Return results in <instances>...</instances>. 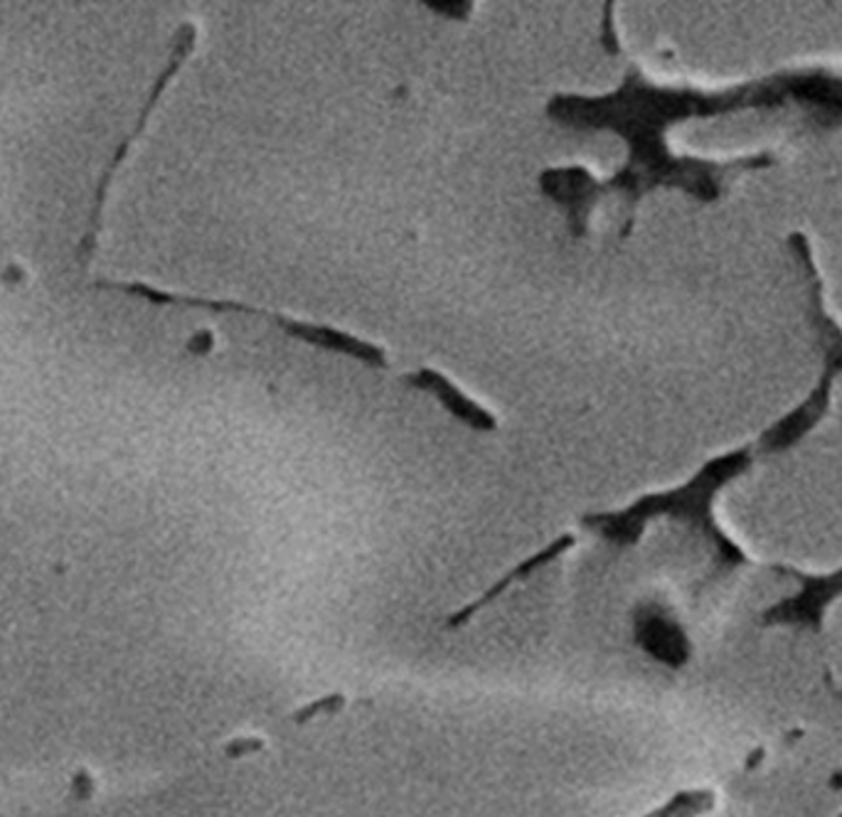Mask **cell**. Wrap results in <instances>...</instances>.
Listing matches in <instances>:
<instances>
[{"mask_svg": "<svg viewBox=\"0 0 842 817\" xmlns=\"http://www.w3.org/2000/svg\"><path fill=\"white\" fill-rule=\"evenodd\" d=\"M191 42H193V31H185L183 35L178 37L175 42V50L173 54H170V60L166 64V70L158 74V80L154 84V89L148 92V97L144 101V107H141V113L134 126H131V131L126 133V138L121 141V144L113 148V154L109 158V163L103 166L101 170V178L97 180V187H94V197H91V207H89V220H87V232H84V240H82V246H80V256H82V264L89 266L91 256H94V249H97V236H99V224H101V215H103V205H107V197H109V187L113 183V175H117V170L121 168V163H124L131 146L136 144V138L144 133L146 123L150 119V113H154L156 103L160 99V94H163L166 84L170 82V77L178 72L180 62L185 60L187 50H191Z\"/></svg>", "mask_w": 842, "mask_h": 817, "instance_id": "cell-1", "label": "cell"}, {"mask_svg": "<svg viewBox=\"0 0 842 817\" xmlns=\"http://www.w3.org/2000/svg\"><path fill=\"white\" fill-rule=\"evenodd\" d=\"M343 702H345V699L340 697V695H335V697H324V699H316L314 705H308V707L301 709L296 717H298L301 721H304V719H310V717H314V715H320V711H324V715H330V711H335V709L343 707Z\"/></svg>", "mask_w": 842, "mask_h": 817, "instance_id": "cell-4", "label": "cell"}, {"mask_svg": "<svg viewBox=\"0 0 842 817\" xmlns=\"http://www.w3.org/2000/svg\"><path fill=\"white\" fill-rule=\"evenodd\" d=\"M717 805V793L699 788V791H683L670 797L666 805L643 817H703L712 813Z\"/></svg>", "mask_w": 842, "mask_h": 817, "instance_id": "cell-3", "label": "cell"}, {"mask_svg": "<svg viewBox=\"0 0 842 817\" xmlns=\"http://www.w3.org/2000/svg\"><path fill=\"white\" fill-rule=\"evenodd\" d=\"M570 545H572V539H570V537L560 539V541H554L552 547H547L545 552H539V554H535L533 559H527V562H523L520 566H515L513 572H510L508 576L500 578V582H498L496 586H490L484 596H478L476 601L466 603L463 608H459L456 613L449 615V619H447V629H459V625L468 623L471 615H476V613L480 611V608H486L488 603H493L496 598H498V596H503L510 586L517 584V582H523L525 576H529L533 572H537V569H539V566H545L547 562H552V559H554L557 554H562L564 549L570 547Z\"/></svg>", "mask_w": 842, "mask_h": 817, "instance_id": "cell-2", "label": "cell"}]
</instances>
